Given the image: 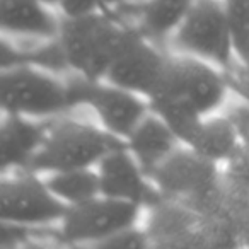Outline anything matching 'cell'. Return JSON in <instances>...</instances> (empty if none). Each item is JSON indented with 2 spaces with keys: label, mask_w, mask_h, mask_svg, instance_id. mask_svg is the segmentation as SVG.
I'll return each instance as SVG.
<instances>
[{
  "label": "cell",
  "mask_w": 249,
  "mask_h": 249,
  "mask_svg": "<svg viewBox=\"0 0 249 249\" xmlns=\"http://www.w3.org/2000/svg\"><path fill=\"white\" fill-rule=\"evenodd\" d=\"M101 2H103V7H106V5H111V4H121L124 0H101Z\"/></svg>",
  "instance_id": "cell-25"
},
{
  "label": "cell",
  "mask_w": 249,
  "mask_h": 249,
  "mask_svg": "<svg viewBox=\"0 0 249 249\" xmlns=\"http://www.w3.org/2000/svg\"><path fill=\"white\" fill-rule=\"evenodd\" d=\"M124 145L126 140L113 135L107 130L79 121H62L46 132L41 147L24 171L58 173L94 167L111 150Z\"/></svg>",
  "instance_id": "cell-4"
},
{
  "label": "cell",
  "mask_w": 249,
  "mask_h": 249,
  "mask_svg": "<svg viewBox=\"0 0 249 249\" xmlns=\"http://www.w3.org/2000/svg\"><path fill=\"white\" fill-rule=\"evenodd\" d=\"M147 234L156 248H237L231 225L218 215L205 213L173 198H160L150 207Z\"/></svg>",
  "instance_id": "cell-1"
},
{
  "label": "cell",
  "mask_w": 249,
  "mask_h": 249,
  "mask_svg": "<svg viewBox=\"0 0 249 249\" xmlns=\"http://www.w3.org/2000/svg\"><path fill=\"white\" fill-rule=\"evenodd\" d=\"M174 46L183 55L225 69L235 55L224 0H195L186 19L174 33Z\"/></svg>",
  "instance_id": "cell-7"
},
{
  "label": "cell",
  "mask_w": 249,
  "mask_h": 249,
  "mask_svg": "<svg viewBox=\"0 0 249 249\" xmlns=\"http://www.w3.org/2000/svg\"><path fill=\"white\" fill-rule=\"evenodd\" d=\"M140 205L104 195L70 205L62 218V237L69 244H90L113 235L139 220Z\"/></svg>",
  "instance_id": "cell-9"
},
{
  "label": "cell",
  "mask_w": 249,
  "mask_h": 249,
  "mask_svg": "<svg viewBox=\"0 0 249 249\" xmlns=\"http://www.w3.org/2000/svg\"><path fill=\"white\" fill-rule=\"evenodd\" d=\"M45 5L41 0H0L2 31L43 39L58 36L60 22L53 19Z\"/></svg>",
  "instance_id": "cell-16"
},
{
  "label": "cell",
  "mask_w": 249,
  "mask_h": 249,
  "mask_svg": "<svg viewBox=\"0 0 249 249\" xmlns=\"http://www.w3.org/2000/svg\"><path fill=\"white\" fill-rule=\"evenodd\" d=\"M58 5L67 19L86 18V16L96 14L103 9L101 0H60Z\"/></svg>",
  "instance_id": "cell-24"
},
{
  "label": "cell",
  "mask_w": 249,
  "mask_h": 249,
  "mask_svg": "<svg viewBox=\"0 0 249 249\" xmlns=\"http://www.w3.org/2000/svg\"><path fill=\"white\" fill-rule=\"evenodd\" d=\"M166 62L167 55L150 45L149 38L137 29H128L104 80L149 97L162 77Z\"/></svg>",
  "instance_id": "cell-11"
},
{
  "label": "cell",
  "mask_w": 249,
  "mask_h": 249,
  "mask_svg": "<svg viewBox=\"0 0 249 249\" xmlns=\"http://www.w3.org/2000/svg\"><path fill=\"white\" fill-rule=\"evenodd\" d=\"M69 205L31 171H16L0 184V220L31 227L62 222Z\"/></svg>",
  "instance_id": "cell-8"
},
{
  "label": "cell",
  "mask_w": 249,
  "mask_h": 249,
  "mask_svg": "<svg viewBox=\"0 0 249 249\" xmlns=\"http://www.w3.org/2000/svg\"><path fill=\"white\" fill-rule=\"evenodd\" d=\"M70 107L89 104L97 113L101 124L113 135L126 140L137 124L150 113L149 101L143 103L140 94L114 84L92 80L75 72L65 82Z\"/></svg>",
  "instance_id": "cell-5"
},
{
  "label": "cell",
  "mask_w": 249,
  "mask_h": 249,
  "mask_svg": "<svg viewBox=\"0 0 249 249\" xmlns=\"http://www.w3.org/2000/svg\"><path fill=\"white\" fill-rule=\"evenodd\" d=\"M0 104L4 113L28 118L53 116L70 107L65 82L28 63L2 70Z\"/></svg>",
  "instance_id": "cell-6"
},
{
  "label": "cell",
  "mask_w": 249,
  "mask_h": 249,
  "mask_svg": "<svg viewBox=\"0 0 249 249\" xmlns=\"http://www.w3.org/2000/svg\"><path fill=\"white\" fill-rule=\"evenodd\" d=\"M227 89L218 67L181 53L167 56L162 77L147 99L150 106H179L207 116L224 103Z\"/></svg>",
  "instance_id": "cell-3"
},
{
  "label": "cell",
  "mask_w": 249,
  "mask_h": 249,
  "mask_svg": "<svg viewBox=\"0 0 249 249\" xmlns=\"http://www.w3.org/2000/svg\"><path fill=\"white\" fill-rule=\"evenodd\" d=\"M101 195L118 200L132 201L140 207H152L162 198L150 178L143 173L128 147L111 150L97 164Z\"/></svg>",
  "instance_id": "cell-12"
},
{
  "label": "cell",
  "mask_w": 249,
  "mask_h": 249,
  "mask_svg": "<svg viewBox=\"0 0 249 249\" xmlns=\"http://www.w3.org/2000/svg\"><path fill=\"white\" fill-rule=\"evenodd\" d=\"M128 29L99 11L86 18H63L56 38L70 70L87 79L104 80Z\"/></svg>",
  "instance_id": "cell-2"
},
{
  "label": "cell",
  "mask_w": 249,
  "mask_h": 249,
  "mask_svg": "<svg viewBox=\"0 0 249 249\" xmlns=\"http://www.w3.org/2000/svg\"><path fill=\"white\" fill-rule=\"evenodd\" d=\"M234 55L249 62V0H224Z\"/></svg>",
  "instance_id": "cell-20"
},
{
  "label": "cell",
  "mask_w": 249,
  "mask_h": 249,
  "mask_svg": "<svg viewBox=\"0 0 249 249\" xmlns=\"http://www.w3.org/2000/svg\"><path fill=\"white\" fill-rule=\"evenodd\" d=\"M48 130L41 128L31 118L5 113L0 126L2 171H24L41 147Z\"/></svg>",
  "instance_id": "cell-14"
},
{
  "label": "cell",
  "mask_w": 249,
  "mask_h": 249,
  "mask_svg": "<svg viewBox=\"0 0 249 249\" xmlns=\"http://www.w3.org/2000/svg\"><path fill=\"white\" fill-rule=\"evenodd\" d=\"M225 174L249 191V143H242L235 156L229 160Z\"/></svg>",
  "instance_id": "cell-23"
},
{
  "label": "cell",
  "mask_w": 249,
  "mask_h": 249,
  "mask_svg": "<svg viewBox=\"0 0 249 249\" xmlns=\"http://www.w3.org/2000/svg\"><path fill=\"white\" fill-rule=\"evenodd\" d=\"M150 246V239L147 231L128 225V227L121 229V231L114 232L113 235L103 239V241L97 242L94 248H123V249H142V248H149Z\"/></svg>",
  "instance_id": "cell-21"
},
{
  "label": "cell",
  "mask_w": 249,
  "mask_h": 249,
  "mask_svg": "<svg viewBox=\"0 0 249 249\" xmlns=\"http://www.w3.org/2000/svg\"><path fill=\"white\" fill-rule=\"evenodd\" d=\"M183 143L171 126L154 111H150L126 139V147L135 156L147 176Z\"/></svg>",
  "instance_id": "cell-13"
},
{
  "label": "cell",
  "mask_w": 249,
  "mask_h": 249,
  "mask_svg": "<svg viewBox=\"0 0 249 249\" xmlns=\"http://www.w3.org/2000/svg\"><path fill=\"white\" fill-rule=\"evenodd\" d=\"M205 213L218 215L235 232L241 246L249 248V191L234 179L222 174L218 188L208 196L196 201H184Z\"/></svg>",
  "instance_id": "cell-15"
},
{
  "label": "cell",
  "mask_w": 249,
  "mask_h": 249,
  "mask_svg": "<svg viewBox=\"0 0 249 249\" xmlns=\"http://www.w3.org/2000/svg\"><path fill=\"white\" fill-rule=\"evenodd\" d=\"M41 2H45V4L48 5V4H58L60 0H41Z\"/></svg>",
  "instance_id": "cell-26"
},
{
  "label": "cell",
  "mask_w": 249,
  "mask_h": 249,
  "mask_svg": "<svg viewBox=\"0 0 249 249\" xmlns=\"http://www.w3.org/2000/svg\"><path fill=\"white\" fill-rule=\"evenodd\" d=\"M48 188L67 205H79L101 195V181L92 167L50 173L46 178Z\"/></svg>",
  "instance_id": "cell-19"
},
{
  "label": "cell",
  "mask_w": 249,
  "mask_h": 249,
  "mask_svg": "<svg viewBox=\"0 0 249 249\" xmlns=\"http://www.w3.org/2000/svg\"><path fill=\"white\" fill-rule=\"evenodd\" d=\"M242 145L234 121L227 116L203 118L188 147L212 162H229Z\"/></svg>",
  "instance_id": "cell-17"
},
{
  "label": "cell",
  "mask_w": 249,
  "mask_h": 249,
  "mask_svg": "<svg viewBox=\"0 0 249 249\" xmlns=\"http://www.w3.org/2000/svg\"><path fill=\"white\" fill-rule=\"evenodd\" d=\"M193 4L195 0H147L140 7V33L150 39L174 35Z\"/></svg>",
  "instance_id": "cell-18"
},
{
  "label": "cell",
  "mask_w": 249,
  "mask_h": 249,
  "mask_svg": "<svg viewBox=\"0 0 249 249\" xmlns=\"http://www.w3.org/2000/svg\"><path fill=\"white\" fill-rule=\"evenodd\" d=\"M164 198L196 201L218 188L222 174L217 164L205 159L191 147H178L162 160L150 176Z\"/></svg>",
  "instance_id": "cell-10"
},
{
  "label": "cell",
  "mask_w": 249,
  "mask_h": 249,
  "mask_svg": "<svg viewBox=\"0 0 249 249\" xmlns=\"http://www.w3.org/2000/svg\"><path fill=\"white\" fill-rule=\"evenodd\" d=\"M222 73L229 89L249 104V62L234 58L225 69H222Z\"/></svg>",
  "instance_id": "cell-22"
}]
</instances>
